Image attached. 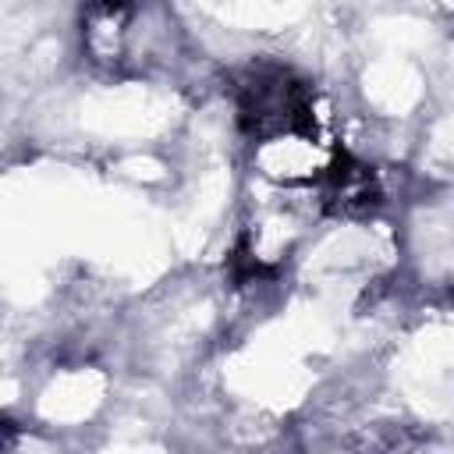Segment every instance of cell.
I'll return each mask as SVG.
<instances>
[{"label": "cell", "instance_id": "obj_1", "mask_svg": "<svg viewBox=\"0 0 454 454\" xmlns=\"http://www.w3.org/2000/svg\"><path fill=\"white\" fill-rule=\"evenodd\" d=\"M234 106H238L241 131L255 142L294 138V135L316 131L309 85L291 67L273 64V60L248 64L238 74Z\"/></svg>", "mask_w": 454, "mask_h": 454}, {"label": "cell", "instance_id": "obj_2", "mask_svg": "<svg viewBox=\"0 0 454 454\" xmlns=\"http://www.w3.org/2000/svg\"><path fill=\"white\" fill-rule=\"evenodd\" d=\"M323 199L333 213L358 216V213H369L380 202V188H376V177L365 163H355L351 156H340L326 174Z\"/></svg>", "mask_w": 454, "mask_h": 454}]
</instances>
